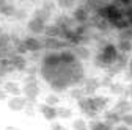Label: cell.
I'll return each instance as SVG.
<instances>
[{
    "mask_svg": "<svg viewBox=\"0 0 132 130\" xmlns=\"http://www.w3.org/2000/svg\"><path fill=\"white\" fill-rule=\"evenodd\" d=\"M25 17H27V11L24 8H18V10H16V13H14V16H13L14 21H24Z\"/></svg>",
    "mask_w": 132,
    "mask_h": 130,
    "instance_id": "28",
    "label": "cell"
},
{
    "mask_svg": "<svg viewBox=\"0 0 132 130\" xmlns=\"http://www.w3.org/2000/svg\"><path fill=\"white\" fill-rule=\"evenodd\" d=\"M91 100H93V105H94V108H96L99 113H104L105 110H109L110 97H107V96H102V94H94V96H91Z\"/></svg>",
    "mask_w": 132,
    "mask_h": 130,
    "instance_id": "9",
    "label": "cell"
},
{
    "mask_svg": "<svg viewBox=\"0 0 132 130\" xmlns=\"http://www.w3.org/2000/svg\"><path fill=\"white\" fill-rule=\"evenodd\" d=\"M102 115H104V122H107L110 127H117L118 124H121V115H118L113 108L112 110H105Z\"/></svg>",
    "mask_w": 132,
    "mask_h": 130,
    "instance_id": "13",
    "label": "cell"
},
{
    "mask_svg": "<svg viewBox=\"0 0 132 130\" xmlns=\"http://www.w3.org/2000/svg\"><path fill=\"white\" fill-rule=\"evenodd\" d=\"M18 6L14 3H10V2H5V5L0 8V16H3V17H13Z\"/></svg>",
    "mask_w": 132,
    "mask_h": 130,
    "instance_id": "20",
    "label": "cell"
},
{
    "mask_svg": "<svg viewBox=\"0 0 132 130\" xmlns=\"http://www.w3.org/2000/svg\"><path fill=\"white\" fill-rule=\"evenodd\" d=\"M80 88H82V91H84L85 96L91 97V96L96 94V91L99 88H101V83H99L97 77H85V80H84V83L80 85Z\"/></svg>",
    "mask_w": 132,
    "mask_h": 130,
    "instance_id": "6",
    "label": "cell"
},
{
    "mask_svg": "<svg viewBox=\"0 0 132 130\" xmlns=\"http://www.w3.org/2000/svg\"><path fill=\"white\" fill-rule=\"evenodd\" d=\"M72 53L76 55V58L79 61H84V60H88L91 57V52H90V49L87 45H77V47H72L71 49Z\"/></svg>",
    "mask_w": 132,
    "mask_h": 130,
    "instance_id": "16",
    "label": "cell"
},
{
    "mask_svg": "<svg viewBox=\"0 0 132 130\" xmlns=\"http://www.w3.org/2000/svg\"><path fill=\"white\" fill-rule=\"evenodd\" d=\"M10 61H11V64H13L14 71H18V72H25L27 68H28V60H27L24 55L14 53V55L10 58Z\"/></svg>",
    "mask_w": 132,
    "mask_h": 130,
    "instance_id": "11",
    "label": "cell"
},
{
    "mask_svg": "<svg viewBox=\"0 0 132 130\" xmlns=\"http://www.w3.org/2000/svg\"><path fill=\"white\" fill-rule=\"evenodd\" d=\"M5 130H18V127H14V125H6Z\"/></svg>",
    "mask_w": 132,
    "mask_h": 130,
    "instance_id": "36",
    "label": "cell"
},
{
    "mask_svg": "<svg viewBox=\"0 0 132 130\" xmlns=\"http://www.w3.org/2000/svg\"><path fill=\"white\" fill-rule=\"evenodd\" d=\"M22 94H24V97H25L28 102L35 104L36 97L41 94V86H39V83H38V82L24 83V86H22Z\"/></svg>",
    "mask_w": 132,
    "mask_h": 130,
    "instance_id": "5",
    "label": "cell"
},
{
    "mask_svg": "<svg viewBox=\"0 0 132 130\" xmlns=\"http://www.w3.org/2000/svg\"><path fill=\"white\" fill-rule=\"evenodd\" d=\"M72 130H88V124L84 118H79L72 121Z\"/></svg>",
    "mask_w": 132,
    "mask_h": 130,
    "instance_id": "25",
    "label": "cell"
},
{
    "mask_svg": "<svg viewBox=\"0 0 132 130\" xmlns=\"http://www.w3.org/2000/svg\"><path fill=\"white\" fill-rule=\"evenodd\" d=\"M57 115L60 119H71L74 113L69 107H57Z\"/></svg>",
    "mask_w": 132,
    "mask_h": 130,
    "instance_id": "22",
    "label": "cell"
},
{
    "mask_svg": "<svg viewBox=\"0 0 132 130\" xmlns=\"http://www.w3.org/2000/svg\"><path fill=\"white\" fill-rule=\"evenodd\" d=\"M127 69H129V78L132 80V57L129 58V64H127Z\"/></svg>",
    "mask_w": 132,
    "mask_h": 130,
    "instance_id": "34",
    "label": "cell"
},
{
    "mask_svg": "<svg viewBox=\"0 0 132 130\" xmlns=\"http://www.w3.org/2000/svg\"><path fill=\"white\" fill-rule=\"evenodd\" d=\"M113 130H132V128L127 127V125H124V124H118L117 127H113Z\"/></svg>",
    "mask_w": 132,
    "mask_h": 130,
    "instance_id": "33",
    "label": "cell"
},
{
    "mask_svg": "<svg viewBox=\"0 0 132 130\" xmlns=\"http://www.w3.org/2000/svg\"><path fill=\"white\" fill-rule=\"evenodd\" d=\"M31 82H38L36 75H25L24 77V83H31Z\"/></svg>",
    "mask_w": 132,
    "mask_h": 130,
    "instance_id": "32",
    "label": "cell"
},
{
    "mask_svg": "<svg viewBox=\"0 0 132 130\" xmlns=\"http://www.w3.org/2000/svg\"><path fill=\"white\" fill-rule=\"evenodd\" d=\"M31 17H35V19H38V21H41L44 24H49V21H51V17H52V13L49 10H46V8H43V6H39L36 10H33Z\"/></svg>",
    "mask_w": 132,
    "mask_h": 130,
    "instance_id": "15",
    "label": "cell"
},
{
    "mask_svg": "<svg viewBox=\"0 0 132 130\" xmlns=\"http://www.w3.org/2000/svg\"><path fill=\"white\" fill-rule=\"evenodd\" d=\"M3 5H5V0H0V8H2Z\"/></svg>",
    "mask_w": 132,
    "mask_h": 130,
    "instance_id": "37",
    "label": "cell"
},
{
    "mask_svg": "<svg viewBox=\"0 0 132 130\" xmlns=\"http://www.w3.org/2000/svg\"><path fill=\"white\" fill-rule=\"evenodd\" d=\"M27 105H28V100L24 96H16L8 99V108L11 111H25Z\"/></svg>",
    "mask_w": 132,
    "mask_h": 130,
    "instance_id": "8",
    "label": "cell"
},
{
    "mask_svg": "<svg viewBox=\"0 0 132 130\" xmlns=\"http://www.w3.org/2000/svg\"><path fill=\"white\" fill-rule=\"evenodd\" d=\"M118 39L132 41V27H129V28H124V30L118 31Z\"/></svg>",
    "mask_w": 132,
    "mask_h": 130,
    "instance_id": "26",
    "label": "cell"
},
{
    "mask_svg": "<svg viewBox=\"0 0 132 130\" xmlns=\"http://www.w3.org/2000/svg\"><path fill=\"white\" fill-rule=\"evenodd\" d=\"M51 130H68V128H66L61 122H52V125H51Z\"/></svg>",
    "mask_w": 132,
    "mask_h": 130,
    "instance_id": "31",
    "label": "cell"
},
{
    "mask_svg": "<svg viewBox=\"0 0 132 130\" xmlns=\"http://www.w3.org/2000/svg\"><path fill=\"white\" fill-rule=\"evenodd\" d=\"M3 91L11 96V97H16V96H21L22 94V86L18 83V82H13V80H8V82L3 83Z\"/></svg>",
    "mask_w": 132,
    "mask_h": 130,
    "instance_id": "14",
    "label": "cell"
},
{
    "mask_svg": "<svg viewBox=\"0 0 132 130\" xmlns=\"http://www.w3.org/2000/svg\"><path fill=\"white\" fill-rule=\"evenodd\" d=\"M39 113H41V116L46 121H51V122H54L58 118V115H57V107H51V105H47V104L39 105Z\"/></svg>",
    "mask_w": 132,
    "mask_h": 130,
    "instance_id": "12",
    "label": "cell"
},
{
    "mask_svg": "<svg viewBox=\"0 0 132 130\" xmlns=\"http://www.w3.org/2000/svg\"><path fill=\"white\" fill-rule=\"evenodd\" d=\"M77 107H79V110L82 111V115H85V116H87V118H90L91 121H93V119H97L99 111L94 108L91 97H88V96L82 97L80 100H77Z\"/></svg>",
    "mask_w": 132,
    "mask_h": 130,
    "instance_id": "2",
    "label": "cell"
},
{
    "mask_svg": "<svg viewBox=\"0 0 132 130\" xmlns=\"http://www.w3.org/2000/svg\"><path fill=\"white\" fill-rule=\"evenodd\" d=\"M118 55H120V52H118L117 45H115L113 42H109V41H107L104 45L99 47L97 53H96L94 58H93V63H94L96 68L105 71L109 66H112V64L117 61Z\"/></svg>",
    "mask_w": 132,
    "mask_h": 130,
    "instance_id": "1",
    "label": "cell"
},
{
    "mask_svg": "<svg viewBox=\"0 0 132 130\" xmlns=\"http://www.w3.org/2000/svg\"><path fill=\"white\" fill-rule=\"evenodd\" d=\"M0 85H2V78H0Z\"/></svg>",
    "mask_w": 132,
    "mask_h": 130,
    "instance_id": "38",
    "label": "cell"
},
{
    "mask_svg": "<svg viewBox=\"0 0 132 130\" xmlns=\"http://www.w3.org/2000/svg\"><path fill=\"white\" fill-rule=\"evenodd\" d=\"M46 25L44 22L35 19V17H30L27 21V30L30 31L31 36H39V35H44V30H46Z\"/></svg>",
    "mask_w": 132,
    "mask_h": 130,
    "instance_id": "7",
    "label": "cell"
},
{
    "mask_svg": "<svg viewBox=\"0 0 132 130\" xmlns=\"http://www.w3.org/2000/svg\"><path fill=\"white\" fill-rule=\"evenodd\" d=\"M22 41H24V45H25V49H27L28 53H41L44 50L43 38H39V36H31V35H28V36H24Z\"/></svg>",
    "mask_w": 132,
    "mask_h": 130,
    "instance_id": "4",
    "label": "cell"
},
{
    "mask_svg": "<svg viewBox=\"0 0 132 130\" xmlns=\"http://www.w3.org/2000/svg\"><path fill=\"white\" fill-rule=\"evenodd\" d=\"M44 38H61V30L52 22V24H47L46 30H44Z\"/></svg>",
    "mask_w": 132,
    "mask_h": 130,
    "instance_id": "17",
    "label": "cell"
},
{
    "mask_svg": "<svg viewBox=\"0 0 132 130\" xmlns=\"http://www.w3.org/2000/svg\"><path fill=\"white\" fill-rule=\"evenodd\" d=\"M113 110L118 113V115H127V113H132V102L127 99V97H120V99L115 102Z\"/></svg>",
    "mask_w": 132,
    "mask_h": 130,
    "instance_id": "10",
    "label": "cell"
},
{
    "mask_svg": "<svg viewBox=\"0 0 132 130\" xmlns=\"http://www.w3.org/2000/svg\"><path fill=\"white\" fill-rule=\"evenodd\" d=\"M121 124H124V125L132 128V113H127V115L121 116Z\"/></svg>",
    "mask_w": 132,
    "mask_h": 130,
    "instance_id": "30",
    "label": "cell"
},
{
    "mask_svg": "<svg viewBox=\"0 0 132 130\" xmlns=\"http://www.w3.org/2000/svg\"><path fill=\"white\" fill-rule=\"evenodd\" d=\"M99 83H101V88H107L109 89V86L113 83V77H110V75H104V77H101L99 78Z\"/></svg>",
    "mask_w": 132,
    "mask_h": 130,
    "instance_id": "27",
    "label": "cell"
},
{
    "mask_svg": "<svg viewBox=\"0 0 132 130\" xmlns=\"http://www.w3.org/2000/svg\"><path fill=\"white\" fill-rule=\"evenodd\" d=\"M88 130H113V127H110L107 122L99 121V119H93L88 124Z\"/></svg>",
    "mask_w": 132,
    "mask_h": 130,
    "instance_id": "21",
    "label": "cell"
},
{
    "mask_svg": "<svg viewBox=\"0 0 132 130\" xmlns=\"http://www.w3.org/2000/svg\"><path fill=\"white\" fill-rule=\"evenodd\" d=\"M91 13H90V10L82 3V5H77L74 10H72V13H71V17H72V21L77 24V25H84V24H88L90 22V19H91Z\"/></svg>",
    "mask_w": 132,
    "mask_h": 130,
    "instance_id": "3",
    "label": "cell"
},
{
    "mask_svg": "<svg viewBox=\"0 0 132 130\" xmlns=\"http://www.w3.org/2000/svg\"><path fill=\"white\" fill-rule=\"evenodd\" d=\"M69 97L72 100H80L82 97H85V94H84V91H82V88L80 86H74V88H71L69 89Z\"/></svg>",
    "mask_w": 132,
    "mask_h": 130,
    "instance_id": "24",
    "label": "cell"
},
{
    "mask_svg": "<svg viewBox=\"0 0 132 130\" xmlns=\"http://www.w3.org/2000/svg\"><path fill=\"white\" fill-rule=\"evenodd\" d=\"M118 49V52L123 55H129L132 52V41H124V39H118V42L115 44Z\"/></svg>",
    "mask_w": 132,
    "mask_h": 130,
    "instance_id": "19",
    "label": "cell"
},
{
    "mask_svg": "<svg viewBox=\"0 0 132 130\" xmlns=\"http://www.w3.org/2000/svg\"><path fill=\"white\" fill-rule=\"evenodd\" d=\"M109 92L113 96H120V97H126V86L120 82H113L109 86Z\"/></svg>",
    "mask_w": 132,
    "mask_h": 130,
    "instance_id": "18",
    "label": "cell"
},
{
    "mask_svg": "<svg viewBox=\"0 0 132 130\" xmlns=\"http://www.w3.org/2000/svg\"><path fill=\"white\" fill-rule=\"evenodd\" d=\"M57 6L61 10H74L76 3L74 2H57Z\"/></svg>",
    "mask_w": 132,
    "mask_h": 130,
    "instance_id": "29",
    "label": "cell"
},
{
    "mask_svg": "<svg viewBox=\"0 0 132 130\" xmlns=\"http://www.w3.org/2000/svg\"><path fill=\"white\" fill-rule=\"evenodd\" d=\"M44 104L51 105V107H57V105L60 104V96H58V94H55V92L47 94V96L44 97Z\"/></svg>",
    "mask_w": 132,
    "mask_h": 130,
    "instance_id": "23",
    "label": "cell"
},
{
    "mask_svg": "<svg viewBox=\"0 0 132 130\" xmlns=\"http://www.w3.org/2000/svg\"><path fill=\"white\" fill-rule=\"evenodd\" d=\"M6 97H8V94L3 91V88H0V100H5Z\"/></svg>",
    "mask_w": 132,
    "mask_h": 130,
    "instance_id": "35",
    "label": "cell"
}]
</instances>
